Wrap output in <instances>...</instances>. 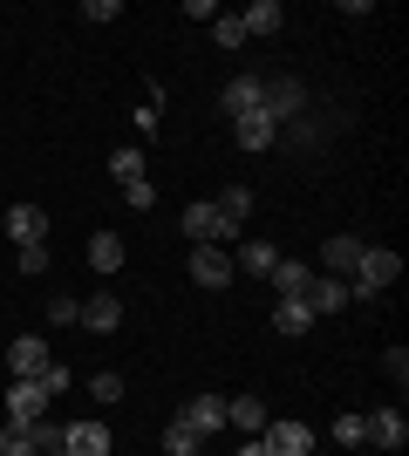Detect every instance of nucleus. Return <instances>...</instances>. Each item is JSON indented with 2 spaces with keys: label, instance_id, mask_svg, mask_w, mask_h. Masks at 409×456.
<instances>
[{
  "label": "nucleus",
  "instance_id": "15",
  "mask_svg": "<svg viewBox=\"0 0 409 456\" xmlns=\"http://www.w3.org/2000/svg\"><path fill=\"white\" fill-rule=\"evenodd\" d=\"M307 280H314V266H300V259H273V273H266V286L280 293V300H300Z\"/></svg>",
  "mask_w": 409,
  "mask_h": 456
},
{
  "label": "nucleus",
  "instance_id": "31",
  "mask_svg": "<svg viewBox=\"0 0 409 456\" xmlns=\"http://www.w3.org/2000/svg\"><path fill=\"white\" fill-rule=\"evenodd\" d=\"M334 443H341V450H355V443H362V416H341V422H334Z\"/></svg>",
  "mask_w": 409,
  "mask_h": 456
},
{
  "label": "nucleus",
  "instance_id": "7",
  "mask_svg": "<svg viewBox=\"0 0 409 456\" xmlns=\"http://www.w3.org/2000/svg\"><path fill=\"white\" fill-rule=\"evenodd\" d=\"M259 436H266V450H273V456H314V429H307V422H293V416L266 422Z\"/></svg>",
  "mask_w": 409,
  "mask_h": 456
},
{
  "label": "nucleus",
  "instance_id": "10",
  "mask_svg": "<svg viewBox=\"0 0 409 456\" xmlns=\"http://www.w3.org/2000/svg\"><path fill=\"white\" fill-rule=\"evenodd\" d=\"M300 300H307V314H314V321H321V314H341V306H348L355 293H348V280H328V273H314Z\"/></svg>",
  "mask_w": 409,
  "mask_h": 456
},
{
  "label": "nucleus",
  "instance_id": "16",
  "mask_svg": "<svg viewBox=\"0 0 409 456\" xmlns=\"http://www.w3.org/2000/svg\"><path fill=\"white\" fill-rule=\"evenodd\" d=\"M184 422H192L198 436H218L225 429V395H192L184 402Z\"/></svg>",
  "mask_w": 409,
  "mask_h": 456
},
{
  "label": "nucleus",
  "instance_id": "25",
  "mask_svg": "<svg viewBox=\"0 0 409 456\" xmlns=\"http://www.w3.org/2000/svg\"><path fill=\"white\" fill-rule=\"evenodd\" d=\"M225 110L233 116H246V110H259V76H239L233 89H225Z\"/></svg>",
  "mask_w": 409,
  "mask_h": 456
},
{
  "label": "nucleus",
  "instance_id": "36",
  "mask_svg": "<svg viewBox=\"0 0 409 456\" xmlns=\"http://www.w3.org/2000/svg\"><path fill=\"white\" fill-rule=\"evenodd\" d=\"M48 456H69V450H48Z\"/></svg>",
  "mask_w": 409,
  "mask_h": 456
},
{
  "label": "nucleus",
  "instance_id": "18",
  "mask_svg": "<svg viewBox=\"0 0 409 456\" xmlns=\"http://www.w3.org/2000/svg\"><path fill=\"white\" fill-rule=\"evenodd\" d=\"M225 422H239L246 436H259L273 416H266V402H259V395H233V402H225Z\"/></svg>",
  "mask_w": 409,
  "mask_h": 456
},
{
  "label": "nucleus",
  "instance_id": "14",
  "mask_svg": "<svg viewBox=\"0 0 409 456\" xmlns=\"http://www.w3.org/2000/svg\"><path fill=\"white\" fill-rule=\"evenodd\" d=\"M7 239L41 246V239H48V211H41V205H14V211H7Z\"/></svg>",
  "mask_w": 409,
  "mask_h": 456
},
{
  "label": "nucleus",
  "instance_id": "17",
  "mask_svg": "<svg viewBox=\"0 0 409 456\" xmlns=\"http://www.w3.org/2000/svg\"><path fill=\"white\" fill-rule=\"evenodd\" d=\"M239 28H246V41H253V35H280L287 14H280V0H253V7L239 14Z\"/></svg>",
  "mask_w": 409,
  "mask_h": 456
},
{
  "label": "nucleus",
  "instance_id": "21",
  "mask_svg": "<svg viewBox=\"0 0 409 456\" xmlns=\"http://www.w3.org/2000/svg\"><path fill=\"white\" fill-rule=\"evenodd\" d=\"M110 177H117V184H136V177H143V143H123V151H110Z\"/></svg>",
  "mask_w": 409,
  "mask_h": 456
},
{
  "label": "nucleus",
  "instance_id": "35",
  "mask_svg": "<svg viewBox=\"0 0 409 456\" xmlns=\"http://www.w3.org/2000/svg\"><path fill=\"white\" fill-rule=\"evenodd\" d=\"M239 456H273V450H266V436H253V443H246Z\"/></svg>",
  "mask_w": 409,
  "mask_h": 456
},
{
  "label": "nucleus",
  "instance_id": "1",
  "mask_svg": "<svg viewBox=\"0 0 409 456\" xmlns=\"http://www.w3.org/2000/svg\"><path fill=\"white\" fill-rule=\"evenodd\" d=\"M259 110H266L273 123L287 130V116H300V110H307V89H300L293 76H259Z\"/></svg>",
  "mask_w": 409,
  "mask_h": 456
},
{
  "label": "nucleus",
  "instance_id": "24",
  "mask_svg": "<svg viewBox=\"0 0 409 456\" xmlns=\"http://www.w3.org/2000/svg\"><path fill=\"white\" fill-rule=\"evenodd\" d=\"M273 259H280V252H273L266 239H246V246H239V273H259V280H266Z\"/></svg>",
  "mask_w": 409,
  "mask_h": 456
},
{
  "label": "nucleus",
  "instance_id": "20",
  "mask_svg": "<svg viewBox=\"0 0 409 456\" xmlns=\"http://www.w3.org/2000/svg\"><path fill=\"white\" fill-rule=\"evenodd\" d=\"M212 205L225 211V225H246V218H253V191H246V184H225Z\"/></svg>",
  "mask_w": 409,
  "mask_h": 456
},
{
  "label": "nucleus",
  "instance_id": "3",
  "mask_svg": "<svg viewBox=\"0 0 409 456\" xmlns=\"http://www.w3.org/2000/svg\"><path fill=\"white\" fill-rule=\"evenodd\" d=\"M7 368H14V381H41L48 368H55V347L41 341V334H14V347H7Z\"/></svg>",
  "mask_w": 409,
  "mask_h": 456
},
{
  "label": "nucleus",
  "instance_id": "23",
  "mask_svg": "<svg viewBox=\"0 0 409 456\" xmlns=\"http://www.w3.org/2000/svg\"><path fill=\"white\" fill-rule=\"evenodd\" d=\"M273 327H280V334H307V327H314L307 300H280V306H273Z\"/></svg>",
  "mask_w": 409,
  "mask_h": 456
},
{
  "label": "nucleus",
  "instance_id": "12",
  "mask_svg": "<svg viewBox=\"0 0 409 456\" xmlns=\"http://www.w3.org/2000/svg\"><path fill=\"white\" fill-rule=\"evenodd\" d=\"M61 450L69 456H110V422H69Z\"/></svg>",
  "mask_w": 409,
  "mask_h": 456
},
{
  "label": "nucleus",
  "instance_id": "29",
  "mask_svg": "<svg viewBox=\"0 0 409 456\" xmlns=\"http://www.w3.org/2000/svg\"><path fill=\"white\" fill-rule=\"evenodd\" d=\"M123 198H130L136 211H151L157 205V184H151V177H136V184H123Z\"/></svg>",
  "mask_w": 409,
  "mask_h": 456
},
{
  "label": "nucleus",
  "instance_id": "37",
  "mask_svg": "<svg viewBox=\"0 0 409 456\" xmlns=\"http://www.w3.org/2000/svg\"><path fill=\"white\" fill-rule=\"evenodd\" d=\"M0 443H7V429H0Z\"/></svg>",
  "mask_w": 409,
  "mask_h": 456
},
{
  "label": "nucleus",
  "instance_id": "27",
  "mask_svg": "<svg viewBox=\"0 0 409 456\" xmlns=\"http://www.w3.org/2000/svg\"><path fill=\"white\" fill-rule=\"evenodd\" d=\"M89 395H96V402H123V375H117V368L89 375Z\"/></svg>",
  "mask_w": 409,
  "mask_h": 456
},
{
  "label": "nucleus",
  "instance_id": "32",
  "mask_svg": "<svg viewBox=\"0 0 409 456\" xmlns=\"http://www.w3.org/2000/svg\"><path fill=\"white\" fill-rule=\"evenodd\" d=\"M117 14H123L117 0H82V20H117Z\"/></svg>",
  "mask_w": 409,
  "mask_h": 456
},
{
  "label": "nucleus",
  "instance_id": "34",
  "mask_svg": "<svg viewBox=\"0 0 409 456\" xmlns=\"http://www.w3.org/2000/svg\"><path fill=\"white\" fill-rule=\"evenodd\" d=\"M0 456H41V450H35V443H28V436H14V429H7V443H0Z\"/></svg>",
  "mask_w": 409,
  "mask_h": 456
},
{
  "label": "nucleus",
  "instance_id": "30",
  "mask_svg": "<svg viewBox=\"0 0 409 456\" xmlns=\"http://www.w3.org/2000/svg\"><path fill=\"white\" fill-rule=\"evenodd\" d=\"M20 273L41 280V273H48V246H20Z\"/></svg>",
  "mask_w": 409,
  "mask_h": 456
},
{
  "label": "nucleus",
  "instance_id": "5",
  "mask_svg": "<svg viewBox=\"0 0 409 456\" xmlns=\"http://www.w3.org/2000/svg\"><path fill=\"white\" fill-rule=\"evenodd\" d=\"M362 246H369V239H355V232H341V239H321V273H328V280H355V266H362Z\"/></svg>",
  "mask_w": 409,
  "mask_h": 456
},
{
  "label": "nucleus",
  "instance_id": "22",
  "mask_svg": "<svg viewBox=\"0 0 409 456\" xmlns=\"http://www.w3.org/2000/svg\"><path fill=\"white\" fill-rule=\"evenodd\" d=\"M198 450H205V436H198L192 422L177 416V422H171V429H164V456H198Z\"/></svg>",
  "mask_w": 409,
  "mask_h": 456
},
{
  "label": "nucleus",
  "instance_id": "9",
  "mask_svg": "<svg viewBox=\"0 0 409 456\" xmlns=\"http://www.w3.org/2000/svg\"><path fill=\"white\" fill-rule=\"evenodd\" d=\"M362 443H375V450H403V443H409V422L403 416H396V409H375V416H362Z\"/></svg>",
  "mask_w": 409,
  "mask_h": 456
},
{
  "label": "nucleus",
  "instance_id": "28",
  "mask_svg": "<svg viewBox=\"0 0 409 456\" xmlns=\"http://www.w3.org/2000/svg\"><path fill=\"white\" fill-rule=\"evenodd\" d=\"M76 314H82L76 293H55V300H48V321H55V327H76Z\"/></svg>",
  "mask_w": 409,
  "mask_h": 456
},
{
  "label": "nucleus",
  "instance_id": "13",
  "mask_svg": "<svg viewBox=\"0 0 409 456\" xmlns=\"http://www.w3.org/2000/svg\"><path fill=\"white\" fill-rule=\"evenodd\" d=\"M192 280H198V286H233V252L198 246V252H192Z\"/></svg>",
  "mask_w": 409,
  "mask_h": 456
},
{
  "label": "nucleus",
  "instance_id": "8",
  "mask_svg": "<svg viewBox=\"0 0 409 456\" xmlns=\"http://www.w3.org/2000/svg\"><path fill=\"white\" fill-rule=\"evenodd\" d=\"M76 327H89V334H117L123 327V293H89L76 314Z\"/></svg>",
  "mask_w": 409,
  "mask_h": 456
},
{
  "label": "nucleus",
  "instance_id": "4",
  "mask_svg": "<svg viewBox=\"0 0 409 456\" xmlns=\"http://www.w3.org/2000/svg\"><path fill=\"white\" fill-rule=\"evenodd\" d=\"M184 239H198V246H218V252H225V246L239 239V225H225V211H218V205H192V211H184Z\"/></svg>",
  "mask_w": 409,
  "mask_h": 456
},
{
  "label": "nucleus",
  "instance_id": "2",
  "mask_svg": "<svg viewBox=\"0 0 409 456\" xmlns=\"http://www.w3.org/2000/svg\"><path fill=\"white\" fill-rule=\"evenodd\" d=\"M396 273H403V259L389 246H362V266H355L348 293H382V286H396Z\"/></svg>",
  "mask_w": 409,
  "mask_h": 456
},
{
  "label": "nucleus",
  "instance_id": "26",
  "mask_svg": "<svg viewBox=\"0 0 409 456\" xmlns=\"http://www.w3.org/2000/svg\"><path fill=\"white\" fill-rule=\"evenodd\" d=\"M212 41H218V48H246V28H239V14H218V20H212Z\"/></svg>",
  "mask_w": 409,
  "mask_h": 456
},
{
  "label": "nucleus",
  "instance_id": "19",
  "mask_svg": "<svg viewBox=\"0 0 409 456\" xmlns=\"http://www.w3.org/2000/svg\"><path fill=\"white\" fill-rule=\"evenodd\" d=\"M89 266L96 273H123V239L117 232H96V239H89Z\"/></svg>",
  "mask_w": 409,
  "mask_h": 456
},
{
  "label": "nucleus",
  "instance_id": "33",
  "mask_svg": "<svg viewBox=\"0 0 409 456\" xmlns=\"http://www.w3.org/2000/svg\"><path fill=\"white\" fill-rule=\"evenodd\" d=\"M61 388H69V368L55 362V368H48V375H41V395H61Z\"/></svg>",
  "mask_w": 409,
  "mask_h": 456
},
{
  "label": "nucleus",
  "instance_id": "11",
  "mask_svg": "<svg viewBox=\"0 0 409 456\" xmlns=\"http://www.w3.org/2000/svg\"><path fill=\"white\" fill-rule=\"evenodd\" d=\"M233 136H239V151H273L280 123H273L266 110H246V116H233Z\"/></svg>",
  "mask_w": 409,
  "mask_h": 456
},
{
  "label": "nucleus",
  "instance_id": "6",
  "mask_svg": "<svg viewBox=\"0 0 409 456\" xmlns=\"http://www.w3.org/2000/svg\"><path fill=\"white\" fill-rule=\"evenodd\" d=\"M48 416V395H41V381H14V388H7V429H28V422H41Z\"/></svg>",
  "mask_w": 409,
  "mask_h": 456
}]
</instances>
